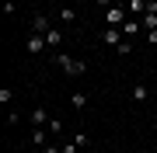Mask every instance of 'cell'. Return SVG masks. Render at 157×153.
Returning a JSON list of instances; mask_svg holds the SVG:
<instances>
[{
  "mask_svg": "<svg viewBox=\"0 0 157 153\" xmlns=\"http://www.w3.org/2000/svg\"><path fill=\"white\" fill-rule=\"evenodd\" d=\"M56 66L63 70V73H70V77H80L87 70V63H80V59H70L67 52H56Z\"/></svg>",
  "mask_w": 157,
  "mask_h": 153,
  "instance_id": "obj_1",
  "label": "cell"
},
{
  "mask_svg": "<svg viewBox=\"0 0 157 153\" xmlns=\"http://www.w3.org/2000/svg\"><path fill=\"white\" fill-rule=\"evenodd\" d=\"M126 21H129V17H126L122 7H108V11H105V24H108V28H122Z\"/></svg>",
  "mask_w": 157,
  "mask_h": 153,
  "instance_id": "obj_2",
  "label": "cell"
},
{
  "mask_svg": "<svg viewBox=\"0 0 157 153\" xmlns=\"http://www.w3.org/2000/svg\"><path fill=\"white\" fill-rule=\"evenodd\" d=\"M101 42L105 46H122V28H105L101 31Z\"/></svg>",
  "mask_w": 157,
  "mask_h": 153,
  "instance_id": "obj_3",
  "label": "cell"
},
{
  "mask_svg": "<svg viewBox=\"0 0 157 153\" xmlns=\"http://www.w3.org/2000/svg\"><path fill=\"white\" fill-rule=\"evenodd\" d=\"M42 49H45V35H39V31H32V35H28V52H32V56H39Z\"/></svg>",
  "mask_w": 157,
  "mask_h": 153,
  "instance_id": "obj_4",
  "label": "cell"
},
{
  "mask_svg": "<svg viewBox=\"0 0 157 153\" xmlns=\"http://www.w3.org/2000/svg\"><path fill=\"white\" fill-rule=\"evenodd\" d=\"M32 125H49V115H45L42 104H35V111H32Z\"/></svg>",
  "mask_w": 157,
  "mask_h": 153,
  "instance_id": "obj_5",
  "label": "cell"
},
{
  "mask_svg": "<svg viewBox=\"0 0 157 153\" xmlns=\"http://www.w3.org/2000/svg\"><path fill=\"white\" fill-rule=\"evenodd\" d=\"M32 31H39V35H45V31H49V17L35 14V21H32Z\"/></svg>",
  "mask_w": 157,
  "mask_h": 153,
  "instance_id": "obj_6",
  "label": "cell"
},
{
  "mask_svg": "<svg viewBox=\"0 0 157 153\" xmlns=\"http://www.w3.org/2000/svg\"><path fill=\"white\" fill-rule=\"evenodd\" d=\"M70 104H73V108L80 111V108L87 104V94H84V91H73V94H70Z\"/></svg>",
  "mask_w": 157,
  "mask_h": 153,
  "instance_id": "obj_7",
  "label": "cell"
},
{
  "mask_svg": "<svg viewBox=\"0 0 157 153\" xmlns=\"http://www.w3.org/2000/svg\"><path fill=\"white\" fill-rule=\"evenodd\" d=\"M140 21H143V28H147V31H154V28H157V14H154V11H143Z\"/></svg>",
  "mask_w": 157,
  "mask_h": 153,
  "instance_id": "obj_8",
  "label": "cell"
},
{
  "mask_svg": "<svg viewBox=\"0 0 157 153\" xmlns=\"http://www.w3.org/2000/svg\"><path fill=\"white\" fill-rule=\"evenodd\" d=\"M59 38H63V35H59L56 28H49V31H45V46H49V49H56V46H59Z\"/></svg>",
  "mask_w": 157,
  "mask_h": 153,
  "instance_id": "obj_9",
  "label": "cell"
},
{
  "mask_svg": "<svg viewBox=\"0 0 157 153\" xmlns=\"http://www.w3.org/2000/svg\"><path fill=\"white\" fill-rule=\"evenodd\" d=\"M147 97H150L147 84H136V87H133V101H147Z\"/></svg>",
  "mask_w": 157,
  "mask_h": 153,
  "instance_id": "obj_10",
  "label": "cell"
},
{
  "mask_svg": "<svg viewBox=\"0 0 157 153\" xmlns=\"http://www.w3.org/2000/svg\"><path fill=\"white\" fill-rule=\"evenodd\" d=\"M140 28H143L140 21H126V24H122V35H129V38H133V35L140 31Z\"/></svg>",
  "mask_w": 157,
  "mask_h": 153,
  "instance_id": "obj_11",
  "label": "cell"
},
{
  "mask_svg": "<svg viewBox=\"0 0 157 153\" xmlns=\"http://www.w3.org/2000/svg\"><path fill=\"white\" fill-rule=\"evenodd\" d=\"M32 143H35V146H45V132L39 129V125H35V129H32Z\"/></svg>",
  "mask_w": 157,
  "mask_h": 153,
  "instance_id": "obj_12",
  "label": "cell"
},
{
  "mask_svg": "<svg viewBox=\"0 0 157 153\" xmlns=\"http://www.w3.org/2000/svg\"><path fill=\"white\" fill-rule=\"evenodd\" d=\"M129 11H133V14H143L147 11V0H129Z\"/></svg>",
  "mask_w": 157,
  "mask_h": 153,
  "instance_id": "obj_13",
  "label": "cell"
},
{
  "mask_svg": "<svg viewBox=\"0 0 157 153\" xmlns=\"http://www.w3.org/2000/svg\"><path fill=\"white\" fill-rule=\"evenodd\" d=\"M59 21H77V11H73V7H63V11H59Z\"/></svg>",
  "mask_w": 157,
  "mask_h": 153,
  "instance_id": "obj_14",
  "label": "cell"
},
{
  "mask_svg": "<svg viewBox=\"0 0 157 153\" xmlns=\"http://www.w3.org/2000/svg\"><path fill=\"white\" fill-rule=\"evenodd\" d=\"M11 97H14V94H11V87H0V101H4V104H11Z\"/></svg>",
  "mask_w": 157,
  "mask_h": 153,
  "instance_id": "obj_15",
  "label": "cell"
},
{
  "mask_svg": "<svg viewBox=\"0 0 157 153\" xmlns=\"http://www.w3.org/2000/svg\"><path fill=\"white\" fill-rule=\"evenodd\" d=\"M45 129H49V132H59V129H63V122H59V118H49V125H45Z\"/></svg>",
  "mask_w": 157,
  "mask_h": 153,
  "instance_id": "obj_16",
  "label": "cell"
},
{
  "mask_svg": "<svg viewBox=\"0 0 157 153\" xmlns=\"http://www.w3.org/2000/svg\"><path fill=\"white\" fill-rule=\"evenodd\" d=\"M147 42H150V46H157V28H154V31H147Z\"/></svg>",
  "mask_w": 157,
  "mask_h": 153,
  "instance_id": "obj_17",
  "label": "cell"
},
{
  "mask_svg": "<svg viewBox=\"0 0 157 153\" xmlns=\"http://www.w3.org/2000/svg\"><path fill=\"white\" fill-rule=\"evenodd\" d=\"M63 153H77V143H67V146H63Z\"/></svg>",
  "mask_w": 157,
  "mask_h": 153,
  "instance_id": "obj_18",
  "label": "cell"
},
{
  "mask_svg": "<svg viewBox=\"0 0 157 153\" xmlns=\"http://www.w3.org/2000/svg\"><path fill=\"white\" fill-rule=\"evenodd\" d=\"M42 153H63V150H56V146H42Z\"/></svg>",
  "mask_w": 157,
  "mask_h": 153,
  "instance_id": "obj_19",
  "label": "cell"
}]
</instances>
